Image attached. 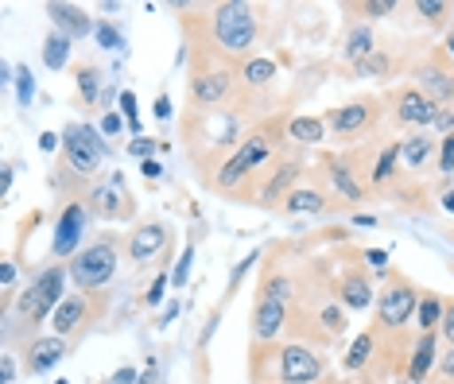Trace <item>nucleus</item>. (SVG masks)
Returning <instances> with one entry per match:
<instances>
[{
	"mask_svg": "<svg viewBox=\"0 0 454 384\" xmlns=\"http://www.w3.org/2000/svg\"><path fill=\"white\" fill-rule=\"evenodd\" d=\"M191 261H194V248L187 245V248H183V256H179V261H175V268H171V284H175V287L187 284V276H191Z\"/></svg>",
	"mask_w": 454,
	"mask_h": 384,
	"instance_id": "obj_37",
	"label": "nucleus"
},
{
	"mask_svg": "<svg viewBox=\"0 0 454 384\" xmlns=\"http://www.w3.org/2000/svg\"><path fill=\"white\" fill-rule=\"evenodd\" d=\"M63 152L70 171L78 175H94L106 160V140H101V129L94 124H67L63 129Z\"/></svg>",
	"mask_w": 454,
	"mask_h": 384,
	"instance_id": "obj_4",
	"label": "nucleus"
},
{
	"mask_svg": "<svg viewBox=\"0 0 454 384\" xmlns=\"http://www.w3.org/2000/svg\"><path fill=\"white\" fill-rule=\"evenodd\" d=\"M82 233H86V206L82 202H70L63 217H59L55 225V241H51V248H55V256H78V245H82Z\"/></svg>",
	"mask_w": 454,
	"mask_h": 384,
	"instance_id": "obj_7",
	"label": "nucleus"
},
{
	"mask_svg": "<svg viewBox=\"0 0 454 384\" xmlns=\"http://www.w3.org/2000/svg\"><path fill=\"white\" fill-rule=\"evenodd\" d=\"M0 384H16V361L0 357Z\"/></svg>",
	"mask_w": 454,
	"mask_h": 384,
	"instance_id": "obj_49",
	"label": "nucleus"
},
{
	"mask_svg": "<svg viewBox=\"0 0 454 384\" xmlns=\"http://www.w3.org/2000/svg\"><path fill=\"white\" fill-rule=\"evenodd\" d=\"M39 148H43V152H55V148H59V137H55V132H43V137H39Z\"/></svg>",
	"mask_w": 454,
	"mask_h": 384,
	"instance_id": "obj_55",
	"label": "nucleus"
},
{
	"mask_svg": "<svg viewBox=\"0 0 454 384\" xmlns=\"http://www.w3.org/2000/svg\"><path fill=\"white\" fill-rule=\"evenodd\" d=\"M113 276H117V248L109 241L82 248L74 261H70V279H74L82 292H98V287H106Z\"/></svg>",
	"mask_w": 454,
	"mask_h": 384,
	"instance_id": "obj_3",
	"label": "nucleus"
},
{
	"mask_svg": "<svg viewBox=\"0 0 454 384\" xmlns=\"http://www.w3.org/2000/svg\"><path fill=\"white\" fill-rule=\"evenodd\" d=\"M156 117H160V121H168V117H171V98H168V93H160V101H156Z\"/></svg>",
	"mask_w": 454,
	"mask_h": 384,
	"instance_id": "obj_52",
	"label": "nucleus"
},
{
	"mask_svg": "<svg viewBox=\"0 0 454 384\" xmlns=\"http://www.w3.org/2000/svg\"><path fill=\"white\" fill-rule=\"evenodd\" d=\"M361 12H365L369 20H380V16L396 12V4H392V0H369V4H361Z\"/></svg>",
	"mask_w": 454,
	"mask_h": 384,
	"instance_id": "obj_41",
	"label": "nucleus"
},
{
	"mask_svg": "<svg viewBox=\"0 0 454 384\" xmlns=\"http://www.w3.org/2000/svg\"><path fill=\"white\" fill-rule=\"evenodd\" d=\"M225 90H230V74H225V70H206V74H199L194 86H191L199 106H218V101L225 98Z\"/></svg>",
	"mask_w": 454,
	"mask_h": 384,
	"instance_id": "obj_17",
	"label": "nucleus"
},
{
	"mask_svg": "<svg viewBox=\"0 0 454 384\" xmlns=\"http://www.w3.org/2000/svg\"><path fill=\"white\" fill-rule=\"evenodd\" d=\"M272 78H276V62L272 59H253L249 67H245V82H249V86H268Z\"/></svg>",
	"mask_w": 454,
	"mask_h": 384,
	"instance_id": "obj_32",
	"label": "nucleus"
},
{
	"mask_svg": "<svg viewBox=\"0 0 454 384\" xmlns=\"http://www.w3.org/2000/svg\"><path fill=\"white\" fill-rule=\"evenodd\" d=\"M284 303L280 299H261V303H256V310H253V338L256 341H272L276 334H280L284 330Z\"/></svg>",
	"mask_w": 454,
	"mask_h": 384,
	"instance_id": "obj_14",
	"label": "nucleus"
},
{
	"mask_svg": "<svg viewBox=\"0 0 454 384\" xmlns=\"http://www.w3.org/2000/svg\"><path fill=\"white\" fill-rule=\"evenodd\" d=\"M338 295H342V303H346V307L365 310L369 303H373V284H369V276L349 272V276L342 279V287H338Z\"/></svg>",
	"mask_w": 454,
	"mask_h": 384,
	"instance_id": "obj_20",
	"label": "nucleus"
},
{
	"mask_svg": "<svg viewBox=\"0 0 454 384\" xmlns=\"http://www.w3.org/2000/svg\"><path fill=\"white\" fill-rule=\"evenodd\" d=\"M287 292H292V284H287L284 276H280V279H268V287H264V295H268V299H280V303L287 299Z\"/></svg>",
	"mask_w": 454,
	"mask_h": 384,
	"instance_id": "obj_42",
	"label": "nucleus"
},
{
	"mask_svg": "<svg viewBox=\"0 0 454 384\" xmlns=\"http://www.w3.org/2000/svg\"><path fill=\"white\" fill-rule=\"evenodd\" d=\"M442 210H450V214H454V191L442 194Z\"/></svg>",
	"mask_w": 454,
	"mask_h": 384,
	"instance_id": "obj_59",
	"label": "nucleus"
},
{
	"mask_svg": "<svg viewBox=\"0 0 454 384\" xmlns=\"http://www.w3.org/2000/svg\"><path fill=\"white\" fill-rule=\"evenodd\" d=\"M137 384H152V377H140V380H137Z\"/></svg>",
	"mask_w": 454,
	"mask_h": 384,
	"instance_id": "obj_61",
	"label": "nucleus"
},
{
	"mask_svg": "<svg viewBox=\"0 0 454 384\" xmlns=\"http://www.w3.org/2000/svg\"><path fill=\"white\" fill-rule=\"evenodd\" d=\"M416 310H419V295H416V287H411V284H404V279H400V284H392L388 292L380 295V303H377L380 323L392 326V330L404 326Z\"/></svg>",
	"mask_w": 454,
	"mask_h": 384,
	"instance_id": "obj_5",
	"label": "nucleus"
},
{
	"mask_svg": "<svg viewBox=\"0 0 454 384\" xmlns=\"http://www.w3.org/2000/svg\"><path fill=\"white\" fill-rule=\"evenodd\" d=\"M439 334L454 346V303H447V310H442V323H439Z\"/></svg>",
	"mask_w": 454,
	"mask_h": 384,
	"instance_id": "obj_46",
	"label": "nucleus"
},
{
	"mask_svg": "<svg viewBox=\"0 0 454 384\" xmlns=\"http://www.w3.org/2000/svg\"><path fill=\"white\" fill-rule=\"evenodd\" d=\"M47 16L55 20V31L59 35H67V39H86V35H94V20L86 16V8H78V4H47Z\"/></svg>",
	"mask_w": 454,
	"mask_h": 384,
	"instance_id": "obj_9",
	"label": "nucleus"
},
{
	"mask_svg": "<svg viewBox=\"0 0 454 384\" xmlns=\"http://www.w3.org/2000/svg\"><path fill=\"white\" fill-rule=\"evenodd\" d=\"M439 369H442V377L454 380V346L447 349V357H439Z\"/></svg>",
	"mask_w": 454,
	"mask_h": 384,
	"instance_id": "obj_51",
	"label": "nucleus"
},
{
	"mask_svg": "<svg viewBox=\"0 0 454 384\" xmlns=\"http://www.w3.org/2000/svg\"><path fill=\"white\" fill-rule=\"evenodd\" d=\"M354 225H361V230H373L377 217H373V214H357V217H354Z\"/></svg>",
	"mask_w": 454,
	"mask_h": 384,
	"instance_id": "obj_58",
	"label": "nucleus"
},
{
	"mask_svg": "<svg viewBox=\"0 0 454 384\" xmlns=\"http://www.w3.org/2000/svg\"><path fill=\"white\" fill-rule=\"evenodd\" d=\"M121 132V113H106L101 117V137H117Z\"/></svg>",
	"mask_w": 454,
	"mask_h": 384,
	"instance_id": "obj_48",
	"label": "nucleus"
},
{
	"mask_svg": "<svg viewBox=\"0 0 454 384\" xmlns=\"http://www.w3.org/2000/svg\"><path fill=\"white\" fill-rule=\"evenodd\" d=\"M168 284H171V276H156V279H152V287H148V303H152V307H156L160 299H163V292H168Z\"/></svg>",
	"mask_w": 454,
	"mask_h": 384,
	"instance_id": "obj_44",
	"label": "nucleus"
},
{
	"mask_svg": "<svg viewBox=\"0 0 454 384\" xmlns=\"http://www.w3.org/2000/svg\"><path fill=\"white\" fill-rule=\"evenodd\" d=\"M90 214H101V217H129L132 214V202L125 194V183H113V186H98L90 194Z\"/></svg>",
	"mask_w": 454,
	"mask_h": 384,
	"instance_id": "obj_13",
	"label": "nucleus"
},
{
	"mask_svg": "<svg viewBox=\"0 0 454 384\" xmlns=\"http://www.w3.org/2000/svg\"><path fill=\"white\" fill-rule=\"evenodd\" d=\"M55 384H67V380H55Z\"/></svg>",
	"mask_w": 454,
	"mask_h": 384,
	"instance_id": "obj_62",
	"label": "nucleus"
},
{
	"mask_svg": "<svg viewBox=\"0 0 454 384\" xmlns=\"http://www.w3.org/2000/svg\"><path fill=\"white\" fill-rule=\"evenodd\" d=\"M447 51H450V59H454V35L447 39Z\"/></svg>",
	"mask_w": 454,
	"mask_h": 384,
	"instance_id": "obj_60",
	"label": "nucleus"
},
{
	"mask_svg": "<svg viewBox=\"0 0 454 384\" xmlns=\"http://www.w3.org/2000/svg\"><path fill=\"white\" fill-rule=\"evenodd\" d=\"M132 380H137V372H132V369H117V372H113V384H132Z\"/></svg>",
	"mask_w": 454,
	"mask_h": 384,
	"instance_id": "obj_56",
	"label": "nucleus"
},
{
	"mask_svg": "<svg viewBox=\"0 0 454 384\" xmlns=\"http://www.w3.org/2000/svg\"><path fill=\"white\" fill-rule=\"evenodd\" d=\"M419 90L427 93L435 106H442V101H454V70H447V67H423L419 70Z\"/></svg>",
	"mask_w": 454,
	"mask_h": 384,
	"instance_id": "obj_15",
	"label": "nucleus"
},
{
	"mask_svg": "<svg viewBox=\"0 0 454 384\" xmlns=\"http://www.w3.org/2000/svg\"><path fill=\"white\" fill-rule=\"evenodd\" d=\"M43 62H47V70H63L70 62V39L59 35V31H51L43 39Z\"/></svg>",
	"mask_w": 454,
	"mask_h": 384,
	"instance_id": "obj_25",
	"label": "nucleus"
},
{
	"mask_svg": "<svg viewBox=\"0 0 454 384\" xmlns=\"http://www.w3.org/2000/svg\"><path fill=\"white\" fill-rule=\"evenodd\" d=\"M439 171L442 175H454V132L439 140Z\"/></svg>",
	"mask_w": 454,
	"mask_h": 384,
	"instance_id": "obj_38",
	"label": "nucleus"
},
{
	"mask_svg": "<svg viewBox=\"0 0 454 384\" xmlns=\"http://www.w3.org/2000/svg\"><path fill=\"white\" fill-rule=\"evenodd\" d=\"M16 98H20V106H32V98H35V74H32V70H27V67H16Z\"/></svg>",
	"mask_w": 454,
	"mask_h": 384,
	"instance_id": "obj_34",
	"label": "nucleus"
},
{
	"mask_svg": "<svg viewBox=\"0 0 454 384\" xmlns=\"http://www.w3.org/2000/svg\"><path fill=\"white\" fill-rule=\"evenodd\" d=\"M163 245H168V225H163V222H148V225H140V230L132 233L129 256H132L137 264H148Z\"/></svg>",
	"mask_w": 454,
	"mask_h": 384,
	"instance_id": "obj_12",
	"label": "nucleus"
},
{
	"mask_svg": "<svg viewBox=\"0 0 454 384\" xmlns=\"http://www.w3.org/2000/svg\"><path fill=\"white\" fill-rule=\"evenodd\" d=\"M8 191H12V163H8V168L0 171V194L8 199Z\"/></svg>",
	"mask_w": 454,
	"mask_h": 384,
	"instance_id": "obj_53",
	"label": "nucleus"
},
{
	"mask_svg": "<svg viewBox=\"0 0 454 384\" xmlns=\"http://www.w3.org/2000/svg\"><path fill=\"white\" fill-rule=\"evenodd\" d=\"M323 326L330 330V334H342V330L349 326V323H346V310H338L334 303L323 307Z\"/></svg>",
	"mask_w": 454,
	"mask_h": 384,
	"instance_id": "obj_40",
	"label": "nucleus"
},
{
	"mask_svg": "<svg viewBox=\"0 0 454 384\" xmlns=\"http://www.w3.org/2000/svg\"><path fill=\"white\" fill-rule=\"evenodd\" d=\"M388 67H392V62L380 55V51H373V55H369L365 62H357V74H361V78H385Z\"/></svg>",
	"mask_w": 454,
	"mask_h": 384,
	"instance_id": "obj_35",
	"label": "nucleus"
},
{
	"mask_svg": "<svg viewBox=\"0 0 454 384\" xmlns=\"http://www.w3.org/2000/svg\"><path fill=\"white\" fill-rule=\"evenodd\" d=\"M284 206H287L292 214H318L326 202H323V194H318V191H292Z\"/></svg>",
	"mask_w": 454,
	"mask_h": 384,
	"instance_id": "obj_28",
	"label": "nucleus"
},
{
	"mask_svg": "<svg viewBox=\"0 0 454 384\" xmlns=\"http://www.w3.org/2000/svg\"><path fill=\"white\" fill-rule=\"evenodd\" d=\"M63 284H67V268L51 264L43 268L32 284H27V292L20 295V315L27 318V323H43L47 315H55L59 303H63Z\"/></svg>",
	"mask_w": 454,
	"mask_h": 384,
	"instance_id": "obj_2",
	"label": "nucleus"
},
{
	"mask_svg": "<svg viewBox=\"0 0 454 384\" xmlns=\"http://www.w3.org/2000/svg\"><path fill=\"white\" fill-rule=\"evenodd\" d=\"M12 279H16V268H12V264H4V268H0V284H4V292L12 287Z\"/></svg>",
	"mask_w": 454,
	"mask_h": 384,
	"instance_id": "obj_57",
	"label": "nucleus"
},
{
	"mask_svg": "<svg viewBox=\"0 0 454 384\" xmlns=\"http://www.w3.org/2000/svg\"><path fill=\"white\" fill-rule=\"evenodd\" d=\"M280 372L284 384H311L323 377V357L311 354L307 346H287L280 354Z\"/></svg>",
	"mask_w": 454,
	"mask_h": 384,
	"instance_id": "obj_6",
	"label": "nucleus"
},
{
	"mask_svg": "<svg viewBox=\"0 0 454 384\" xmlns=\"http://www.w3.org/2000/svg\"><path fill=\"white\" fill-rule=\"evenodd\" d=\"M431 129L442 132V137H447V132H454V113H450V109H439V113H435V124H431Z\"/></svg>",
	"mask_w": 454,
	"mask_h": 384,
	"instance_id": "obj_47",
	"label": "nucleus"
},
{
	"mask_svg": "<svg viewBox=\"0 0 454 384\" xmlns=\"http://www.w3.org/2000/svg\"><path fill=\"white\" fill-rule=\"evenodd\" d=\"M98 90H101V70L98 67H78V98L86 101V106H94Z\"/></svg>",
	"mask_w": 454,
	"mask_h": 384,
	"instance_id": "obj_29",
	"label": "nucleus"
},
{
	"mask_svg": "<svg viewBox=\"0 0 454 384\" xmlns=\"http://www.w3.org/2000/svg\"><path fill=\"white\" fill-rule=\"evenodd\" d=\"M373 51L377 47H373V31H369V24H361V27H354L346 35V59L354 62V67H357V62H365Z\"/></svg>",
	"mask_w": 454,
	"mask_h": 384,
	"instance_id": "obj_23",
	"label": "nucleus"
},
{
	"mask_svg": "<svg viewBox=\"0 0 454 384\" xmlns=\"http://www.w3.org/2000/svg\"><path fill=\"white\" fill-rule=\"evenodd\" d=\"M295 179H299V163H284V168H280V171L272 175V179L264 183L261 202H264V206H272L276 199H284V194H287V186H292Z\"/></svg>",
	"mask_w": 454,
	"mask_h": 384,
	"instance_id": "obj_22",
	"label": "nucleus"
},
{
	"mask_svg": "<svg viewBox=\"0 0 454 384\" xmlns=\"http://www.w3.org/2000/svg\"><path fill=\"white\" fill-rule=\"evenodd\" d=\"M268 152H272V144H268L264 132H256V137H249V140L241 144V152H237V155H241V160H245V163H249V168L256 171V168H261V163L268 160Z\"/></svg>",
	"mask_w": 454,
	"mask_h": 384,
	"instance_id": "obj_27",
	"label": "nucleus"
},
{
	"mask_svg": "<svg viewBox=\"0 0 454 384\" xmlns=\"http://www.w3.org/2000/svg\"><path fill=\"white\" fill-rule=\"evenodd\" d=\"M249 171H253L249 163H245L241 155H233V160H230V163H225V168L218 171V179H214V183H218L222 191H233V186L241 183V179H245V175H249Z\"/></svg>",
	"mask_w": 454,
	"mask_h": 384,
	"instance_id": "obj_31",
	"label": "nucleus"
},
{
	"mask_svg": "<svg viewBox=\"0 0 454 384\" xmlns=\"http://www.w3.org/2000/svg\"><path fill=\"white\" fill-rule=\"evenodd\" d=\"M439 361V341H435V334H423L419 341H416V357H411V369H408V377H411V384H423L427 380V372H431V365Z\"/></svg>",
	"mask_w": 454,
	"mask_h": 384,
	"instance_id": "obj_19",
	"label": "nucleus"
},
{
	"mask_svg": "<svg viewBox=\"0 0 454 384\" xmlns=\"http://www.w3.org/2000/svg\"><path fill=\"white\" fill-rule=\"evenodd\" d=\"M330 183H334V191L342 194L346 202H361V194H365V191H361V183L354 179V171H349L346 163H330Z\"/></svg>",
	"mask_w": 454,
	"mask_h": 384,
	"instance_id": "obj_24",
	"label": "nucleus"
},
{
	"mask_svg": "<svg viewBox=\"0 0 454 384\" xmlns=\"http://www.w3.org/2000/svg\"><path fill=\"white\" fill-rule=\"evenodd\" d=\"M439 155V140H431L427 132H416V137H408V140H400V160L408 163V168H427L431 160Z\"/></svg>",
	"mask_w": 454,
	"mask_h": 384,
	"instance_id": "obj_16",
	"label": "nucleus"
},
{
	"mask_svg": "<svg viewBox=\"0 0 454 384\" xmlns=\"http://www.w3.org/2000/svg\"><path fill=\"white\" fill-rule=\"evenodd\" d=\"M82 318H86V299H82V295H67L63 303H59L55 315H51V326H55L59 338H63V334H70V330L82 326Z\"/></svg>",
	"mask_w": 454,
	"mask_h": 384,
	"instance_id": "obj_18",
	"label": "nucleus"
},
{
	"mask_svg": "<svg viewBox=\"0 0 454 384\" xmlns=\"http://www.w3.org/2000/svg\"><path fill=\"white\" fill-rule=\"evenodd\" d=\"M396 163H400V144H388L377 160V171H373V183H388L396 175Z\"/></svg>",
	"mask_w": 454,
	"mask_h": 384,
	"instance_id": "obj_33",
	"label": "nucleus"
},
{
	"mask_svg": "<svg viewBox=\"0 0 454 384\" xmlns=\"http://www.w3.org/2000/svg\"><path fill=\"white\" fill-rule=\"evenodd\" d=\"M214 39H218V47L230 51V55H241L245 47H253V39H256L253 8L241 4V0L218 4V8H214Z\"/></svg>",
	"mask_w": 454,
	"mask_h": 384,
	"instance_id": "obj_1",
	"label": "nucleus"
},
{
	"mask_svg": "<svg viewBox=\"0 0 454 384\" xmlns=\"http://www.w3.org/2000/svg\"><path fill=\"white\" fill-rule=\"evenodd\" d=\"M416 12H419L423 20H431V24H439V20L450 12V4H442V0H419Z\"/></svg>",
	"mask_w": 454,
	"mask_h": 384,
	"instance_id": "obj_39",
	"label": "nucleus"
},
{
	"mask_svg": "<svg viewBox=\"0 0 454 384\" xmlns=\"http://www.w3.org/2000/svg\"><path fill=\"white\" fill-rule=\"evenodd\" d=\"M94 39H98V43L106 47V51H121V47H125V39H121V31L113 27V24H98V27H94Z\"/></svg>",
	"mask_w": 454,
	"mask_h": 384,
	"instance_id": "obj_36",
	"label": "nucleus"
},
{
	"mask_svg": "<svg viewBox=\"0 0 454 384\" xmlns=\"http://www.w3.org/2000/svg\"><path fill=\"white\" fill-rule=\"evenodd\" d=\"M63 357H67V341L63 338H59V334L39 338V341L27 346V372H32V377H39V372H51Z\"/></svg>",
	"mask_w": 454,
	"mask_h": 384,
	"instance_id": "obj_11",
	"label": "nucleus"
},
{
	"mask_svg": "<svg viewBox=\"0 0 454 384\" xmlns=\"http://www.w3.org/2000/svg\"><path fill=\"white\" fill-rule=\"evenodd\" d=\"M442 310H447V303H442L439 295H419V310H416V318H419L423 334H435V326L442 323Z\"/></svg>",
	"mask_w": 454,
	"mask_h": 384,
	"instance_id": "obj_26",
	"label": "nucleus"
},
{
	"mask_svg": "<svg viewBox=\"0 0 454 384\" xmlns=\"http://www.w3.org/2000/svg\"><path fill=\"white\" fill-rule=\"evenodd\" d=\"M365 261L373 264V268H385V261H388V253L385 248H373V253H365Z\"/></svg>",
	"mask_w": 454,
	"mask_h": 384,
	"instance_id": "obj_54",
	"label": "nucleus"
},
{
	"mask_svg": "<svg viewBox=\"0 0 454 384\" xmlns=\"http://www.w3.org/2000/svg\"><path fill=\"white\" fill-rule=\"evenodd\" d=\"M369 121H373V101H349V106L326 113V129L342 132V137H354Z\"/></svg>",
	"mask_w": 454,
	"mask_h": 384,
	"instance_id": "obj_10",
	"label": "nucleus"
},
{
	"mask_svg": "<svg viewBox=\"0 0 454 384\" xmlns=\"http://www.w3.org/2000/svg\"><path fill=\"white\" fill-rule=\"evenodd\" d=\"M287 137H292L295 144H323L326 121H318V117H292V121H287Z\"/></svg>",
	"mask_w": 454,
	"mask_h": 384,
	"instance_id": "obj_21",
	"label": "nucleus"
},
{
	"mask_svg": "<svg viewBox=\"0 0 454 384\" xmlns=\"http://www.w3.org/2000/svg\"><path fill=\"white\" fill-rule=\"evenodd\" d=\"M373 349H377L373 334H357L354 346H349V354H346V369H361L369 357H373Z\"/></svg>",
	"mask_w": 454,
	"mask_h": 384,
	"instance_id": "obj_30",
	"label": "nucleus"
},
{
	"mask_svg": "<svg viewBox=\"0 0 454 384\" xmlns=\"http://www.w3.org/2000/svg\"><path fill=\"white\" fill-rule=\"evenodd\" d=\"M140 171H144V179H148V183H156V179H160V175H163V168H160V163H156V160L140 163Z\"/></svg>",
	"mask_w": 454,
	"mask_h": 384,
	"instance_id": "obj_50",
	"label": "nucleus"
},
{
	"mask_svg": "<svg viewBox=\"0 0 454 384\" xmlns=\"http://www.w3.org/2000/svg\"><path fill=\"white\" fill-rule=\"evenodd\" d=\"M435 113H439V106H435V101H431L419 86L400 90V98H396V121H400V124H411V129H427V124H435Z\"/></svg>",
	"mask_w": 454,
	"mask_h": 384,
	"instance_id": "obj_8",
	"label": "nucleus"
},
{
	"mask_svg": "<svg viewBox=\"0 0 454 384\" xmlns=\"http://www.w3.org/2000/svg\"><path fill=\"white\" fill-rule=\"evenodd\" d=\"M152 148H156V144H152V140H144V137H137V140H132V144H129V152H132V155H137V160H144V163H148V160H152Z\"/></svg>",
	"mask_w": 454,
	"mask_h": 384,
	"instance_id": "obj_45",
	"label": "nucleus"
},
{
	"mask_svg": "<svg viewBox=\"0 0 454 384\" xmlns=\"http://www.w3.org/2000/svg\"><path fill=\"white\" fill-rule=\"evenodd\" d=\"M121 113H125L129 124H140V121H137V93H132V90L121 93Z\"/></svg>",
	"mask_w": 454,
	"mask_h": 384,
	"instance_id": "obj_43",
	"label": "nucleus"
}]
</instances>
